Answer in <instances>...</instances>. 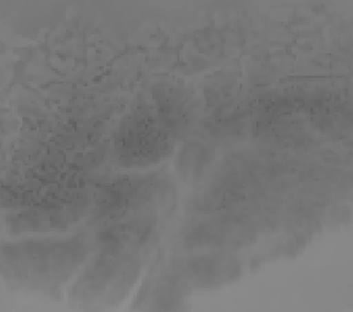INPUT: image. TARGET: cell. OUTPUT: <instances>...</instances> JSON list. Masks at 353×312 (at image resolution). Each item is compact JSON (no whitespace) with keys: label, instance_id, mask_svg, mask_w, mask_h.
<instances>
[{"label":"cell","instance_id":"9","mask_svg":"<svg viewBox=\"0 0 353 312\" xmlns=\"http://www.w3.org/2000/svg\"><path fill=\"white\" fill-rule=\"evenodd\" d=\"M210 149L203 144H187L176 159V170L185 182L196 184L210 167Z\"/></svg>","mask_w":353,"mask_h":312},{"label":"cell","instance_id":"1","mask_svg":"<svg viewBox=\"0 0 353 312\" xmlns=\"http://www.w3.org/2000/svg\"><path fill=\"white\" fill-rule=\"evenodd\" d=\"M90 245L84 235L26 239L5 244L3 270L23 288L54 291L85 263Z\"/></svg>","mask_w":353,"mask_h":312},{"label":"cell","instance_id":"3","mask_svg":"<svg viewBox=\"0 0 353 312\" xmlns=\"http://www.w3.org/2000/svg\"><path fill=\"white\" fill-rule=\"evenodd\" d=\"M173 149V134L144 107L129 113L112 136V153L123 167H148L170 155Z\"/></svg>","mask_w":353,"mask_h":312},{"label":"cell","instance_id":"6","mask_svg":"<svg viewBox=\"0 0 353 312\" xmlns=\"http://www.w3.org/2000/svg\"><path fill=\"white\" fill-rule=\"evenodd\" d=\"M157 237V219H132L104 225L96 235L99 253L137 260Z\"/></svg>","mask_w":353,"mask_h":312},{"label":"cell","instance_id":"8","mask_svg":"<svg viewBox=\"0 0 353 312\" xmlns=\"http://www.w3.org/2000/svg\"><path fill=\"white\" fill-rule=\"evenodd\" d=\"M181 265L185 280L196 286L214 288L235 280L241 263L234 253H199Z\"/></svg>","mask_w":353,"mask_h":312},{"label":"cell","instance_id":"2","mask_svg":"<svg viewBox=\"0 0 353 312\" xmlns=\"http://www.w3.org/2000/svg\"><path fill=\"white\" fill-rule=\"evenodd\" d=\"M172 186L161 177L116 181L103 187L94 202V220L110 222L157 219L173 200Z\"/></svg>","mask_w":353,"mask_h":312},{"label":"cell","instance_id":"7","mask_svg":"<svg viewBox=\"0 0 353 312\" xmlns=\"http://www.w3.org/2000/svg\"><path fill=\"white\" fill-rule=\"evenodd\" d=\"M135 262L99 252L74 284V297L79 300H96L119 290L130 280L132 270H136Z\"/></svg>","mask_w":353,"mask_h":312},{"label":"cell","instance_id":"4","mask_svg":"<svg viewBox=\"0 0 353 312\" xmlns=\"http://www.w3.org/2000/svg\"><path fill=\"white\" fill-rule=\"evenodd\" d=\"M258 233L248 214H216L189 224L181 233V242L196 253H234L251 247Z\"/></svg>","mask_w":353,"mask_h":312},{"label":"cell","instance_id":"5","mask_svg":"<svg viewBox=\"0 0 353 312\" xmlns=\"http://www.w3.org/2000/svg\"><path fill=\"white\" fill-rule=\"evenodd\" d=\"M87 208V200L81 197L54 200L11 214L6 224L13 234L56 233L77 224Z\"/></svg>","mask_w":353,"mask_h":312}]
</instances>
